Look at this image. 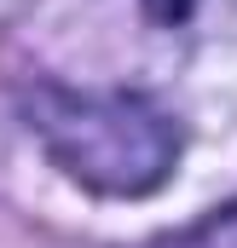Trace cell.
<instances>
[{
	"mask_svg": "<svg viewBox=\"0 0 237 248\" xmlns=\"http://www.w3.org/2000/svg\"><path fill=\"white\" fill-rule=\"evenodd\" d=\"M35 127L52 162L99 196H145L179 162V133L139 98H52Z\"/></svg>",
	"mask_w": 237,
	"mask_h": 248,
	"instance_id": "1",
	"label": "cell"
},
{
	"mask_svg": "<svg viewBox=\"0 0 237 248\" xmlns=\"http://www.w3.org/2000/svg\"><path fill=\"white\" fill-rule=\"evenodd\" d=\"M145 6H151V17H162V23H179V17H185L197 0H145Z\"/></svg>",
	"mask_w": 237,
	"mask_h": 248,
	"instance_id": "3",
	"label": "cell"
},
{
	"mask_svg": "<svg viewBox=\"0 0 237 248\" xmlns=\"http://www.w3.org/2000/svg\"><path fill=\"white\" fill-rule=\"evenodd\" d=\"M162 248H237V202H232V208H220L214 219H203L197 231H179V237H168Z\"/></svg>",
	"mask_w": 237,
	"mask_h": 248,
	"instance_id": "2",
	"label": "cell"
}]
</instances>
